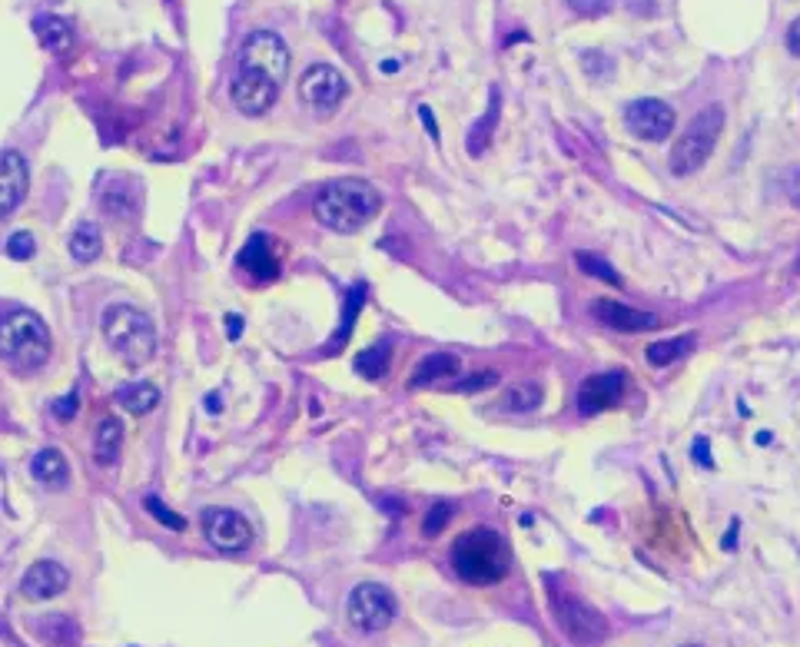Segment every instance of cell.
<instances>
[{
    "mask_svg": "<svg viewBox=\"0 0 800 647\" xmlns=\"http://www.w3.org/2000/svg\"><path fill=\"white\" fill-rule=\"evenodd\" d=\"M362 306H366V283H352V289L346 292V306H342V322H339L336 339H332L329 349L346 346V339L352 336V329H356V319H359Z\"/></svg>",
    "mask_w": 800,
    "mask_h": 647,
    "instance_id": "cell-26",
    "label": "cell"
},
{
    "mask_svg": "<svg viewBox=\"0 0 800 647\" xmlns=\"http://www.w3.org/2000/svg\"><path fill=\"white\" fill-rule=\"evenodd\" d=\"M419 117H422V127L429 130V137H432V140H439L442 133H439V123H435V117H432V110H429V107H419Z\"/></svg>",
    "mask_w": 800,
    "mask_h": 647,
    "instance_id": "cell-41",
    "label": "cell"
},
{
    "mask_svg": "<svg viewBox=\"0 0 800 647\" xmlns=\"http://www.w3.org/2000/svg\"><path fill=\"white\" fill-rule=\"evenodd\" d=\"M684 647H701V644H684Z\"/></svg>",
    "mask_w": 800,
    "mask_h": 647,
    "instance_id": "cell-47",
    "label": "cell"
},
{
    "mask_svg": "<svg viewBox=\"0 0 800 647\" xmlns=\"http://www.w3.org/2000/svg\"><path fill=\"white\" fill-rule=\"evenodd\" d=\"M34 34L50 54H67V50L74 47V27L57 14H40L34 20Z\"/></svg>",
    "mask_w": 800,
    "mask_h": 647,
    "instance_id": "cell-18",
    "label": "cell"
},
{
    "mask_svg": "<svg viewBox=\"0 0 800 647\" xmlns=\"http://www.w3.org/2000/svg\"><path fill=\"white\" fill-rule=\"evenodd\" d=\"M240 67L259 73V77L276 80L283 87L289 73V47L273 30H253L240 47Z\"/></svg>",
    "mask_w": 800,
    "mask_h": 647,
    "instance_id": "cell-8",
    "label": "cell"
},
{
    "mask_svg": "<svg viewBox=\"0 0 800 647\" xmlns=\"http://www.w3.org/2000/svg\"><path fill=\"white\" fill-rule=\"evenodd\" d=\"M625 372H598V375H588L585 382L578 385V412L581 415H601L608 409H615L621 402V395H625Z\"/></svg>",
    "mask_w": 800,
    "mask_h": 647,
    "instance_id": "cell-14",
    "label": "cell"
},
{
    "mask_svg": "<svg viewBox=\"0 0 800 647\" xmlns=\"http://www.w3.org/2000/svg\"><path fill=\"white\" fill-rule=\"evenodd\" d=\"M575 263H578V269L585 276H595V279H601V283H608V286H615V289L625 286V279L618 276V269L611 266V263H605V259L595 256V253H575Z\"/></svg>",
    "mask_w": 800,
    "mask_h": 647,
    "instance_id": "cell-30",
    "label": "cell"
},
{
    "mask_svg": "<svg viewBox=\"0 0 800 647\" xmlns=\"http://www.w3.org/2000/svg\"><path fill=\"white\" fill-rule=\"evenodd\" d=\"M276 97H279L276 80L236 67L233 83H230V100L243 117H263V113H269V107L276 103Z\"/></svg>",
    "mask_w": 800,
    "mask_h": 647,
    "instance_id": "cell-12",
    "label": "cell"
},
{
    "mask_svg": "<svg viewBox=\"0 0 800 647\" xmlns=\"http://www.w3.org/2000/svg\"><path fill=\"white\" fill-rule=\"evenodd\" d=\"M0 359L14 369H40L50 359V329L30 309H10L0 319Z\"/></svg>",
    "mask_w": 800,
    "mask_h": 647,
    "instance_id": "cell-4",
    "label": "cell"
},
{
    "mask_svg": "<svg viewBox=\"0 0 800 647\" xmlns=\"http://www.w3.org/2000/svg\"><path fill=\"white\" fill-rule=\"evenodd\" d=\"M449 558H452L455 575L465 584H475V588L498 584L502 578H508V568H512V548H508L502 531H495V528L462 531V535L455 538Z\"/></svg>",
    "mask_w": 800,
    "mask_h": 647,
    "instance_id": "cell-2",
    "label": "cell"
},
{
    "mask_svg": "<svg viewBox=\"0 0 800 647\" xmlns=\"http://www.w3.org/2000/svg\"><path fill=\"white\" fill-rule=\"evenodd\" d=\"M382 210V196L369 180L359 176H342V180L326 183L313 200V216L332 233H359L362 226H369V219H376Z\"/></svg>",
    "mask_w": 800,
    "mask_h": 647,
    "instance_id": "cell-1",
    "label": "cell"
},
{
    "mask_svg": "<svg viewBox=\"0 0 800 647\" xmlns=\"http://www.w3.org/2000/svg\"><path fill=\"white\" fill-rule=\"evenodd\" d=\"M797 273H800V259H797Z\"/></svg>",
    "mask_w": 800,
    "mask_h": 647,
    "instance_id": "cell-48",
    "label": "cell"
},
{
    "mask_svg": "<svg viewBox=\"0 0 800 647\" xmlns=\"http://www.w3.org/2000/svg\"><path fill=\"white\" fill-rule=\"evenodd\" d=\"M147 511H150V518L153 521H160V525L166 528V531H186V518L183 515H176V511L166 505V502H160L157 495H147Z\"/></svg>",
    "mask_w": 800,
    "mask_h": 647,
    "instance_id": "cell-31",
    "label": "cell"
},
{
    "mask_svg": "<svg viewBox=\"0 0 800 647\" xmlns=\"http://www.w3.org/2000/svg\"><path fill=\"white\" fill-rule=\"evenodd\" d=\"M226 336H230L233 342L243 336V316H236V312H230V316H226Z\"/></svg>",
    "mask_w": 800,
    "mask_h": 647,
    "instance_id": "cell-42",
    "label": "cell"
},
{
    "mask_svg": "<svg viewBox=\"0 0 800 647\" xmlns=\"http://www.w3.org/2000/svg\"><path fill=\"white\" fill-rule=\"evenodd\" d=\"M200 528H203V538L210 541L216 551H223V555H243V551L253 545V525L233 508H220V505L203 508Z\"/></svg>",
    "mask_w": 800,
    "mask_h": 647,
    "instance_id": "cell-9",
    "label": "cell"
},
{
    "mask_svg": "<svg viewBox=\"0 0 800 647\" xmlns=\"http://www.w3.org/2000/svg\"><path fill=\"white\" fill-rule=\"evenodd\" d=\"M459 375V359L452 352H429L412 372V389H425V385L439 382V379H455Z\"/></svg>",
    "mask_w": 800,
    "mask_h": 647,
    "instance_id": "cell-19",
    "label": "cell"
},
{
    "mask_svg": "<svg viewBox=\"0 0 800 647\" xmlns=\"http://www.w3.org/2000/svg\"><path fill=\"white\" fill-rule=\"evenodd\" d=\"M70 588V571L60 565V561H34L27 571H24V578H20V598L24 601H54L60 598Z\"/></svg>",
    "mask_w": 800,
    "mask_h": 647,
    "instance_id": "cell-13",
    "label": "cell"
},
{
    "mask_svg": "<svg viewBox=\"0 0 800 647\" xmlns=\"http://www.w3.org/2000/svg\"><path fill=\"white\" fill-rule=\"evenodd\" d=\"M382 505L389 508V515H405V502H389V498H386Z\"/></svg>",
    "mask_w": 800,
    "mask_h": 647,
    "instance_id": "cell-44",
    "label": "cell"
},
{
    "mask_svg": "<svg viewBox=\"0 0 800 647\" xmlns=\"http://www.w3.org/2000/svg\"><path fill=\"white\" fill-rule=\"evenodd\" d=\"M591 316H595L601 326L615 329V332H651V329H661V319L654 316V312H644V309H631L625 302L618 299H598L595 306H591Z\"/></svg>",
    "mask_w": 800,
    "mask_h": 647,
    "instance_id": "cell-17",
    "label": "cell"
},
{
    "mask_svg": "<svg viewBox=\"0 0 800 647\" xmlns=\"http://www.w3.org/2000/svg\"><path fill=\"white\" fill-rule=\"evenodd\" d=\"M236 266H240L249 279H256V283H273V279H279V253H276L273 239L266 233H253L246 239V246L240 249V256H236Z\"/></svg>",
    "mask_w": 800,
    "mask_h": 647,
    "instance_id": "cell-16",
    "label": "cell"
},
{
    "mask_svg": "<svg viewBox=\"0 0 800 647\" xmlns=\"http://www.w3.org/2000/svg\"><path fill=\"white\" fill-rule=\"evenodd\" d=\"M346 618H349L352 628L362 631V634H379L399 618V601L386 584L362 581L349 591Z\"/></svg>",
    "mask_w": 800,
    "mask_h": 647,
    "instance_id": "cell-6",
    "label": "cell"
},
{
    "mask_svg": "<svg viewBox=\"0 0 800 647\" xmlns=\"http://www.w3.org/2000/svg\"><path fill=\"white\" fill-rule=\"evenodd\" d=\"M618 0H568V7L575 10L578 17H605Z\"/></svg>",
    "mask_w": 800,
    "mask_h": 647,
    "instance_id": "cell-35",
    "label": "cell"
},
{
    "mask_svg": "<svg viewBox=\"0 0 800 647\" xmlns=\"http://www.w3.org/2000/svg\"><path fill=\"white\" fill-rule=\"evenodd\" d=\"M674 123H678V117H674V107L671 103H664V100H631L628 107H625V127L631 137H638L644 143H664L671 137V130H674Z\"/></svg>",
    "mask_w": 800,
    "mask_h": 647,
    "instance_id": "cell-11",
    "label": "cell"
},
{
    "mask_svg": "<svg viewBox=\"0 0 800 647\" xmlns=\"http://www.w3.org/2000/svg\"><path fill=\"white\" fill-rule=\"evenodd\" d=\"M694 339L691 332L688 336H674V339H661V342H651L648 346V362L654 365V369H664V365H671V362H678L684 359L688 352H694Z\"/></svg>",
    "mask_w": 800,
    "mask_h": 647,
    "instance_id": "cell-27",
    "label": "cell"
},
{
    "mask_svg": "<svg viewBox=\"0 0 800 647\" xmlns=\"http://www.w3.org/2000/svg\"><path fill=\"white\" fill-rule=\"evenodd\" d=\"M4 249H7L10 259H17V263H27V259L37 256V239H34V233H30V229H17V233H10Z\"/></svg>",
    "mask_w": 800,
    "mask_h": 647,
    "instance_id": "cell-32",
    "label": "cell"
},
{
    "mask_svg": "<svg viewBox=\"0 0 800 647\" xmlns=\"http://www.w3.org/2000/svg\"><path fill=\"white\" fill-rule=\"evenodd\" d=\"M737 531H741V521H731V528H727V535L721 541V548L724 551H734L737 548Z\"/></svg>",
    "mask_w": 800,
    "mask_h": 647,
    "instance_id": "cell-43",
    "label": "cell"
},
{
    "mask_svg": "<svg viewBox=\"0 0 800 647\" xmlns=\"http://www.w3.org/2000/svg\"><path fill=\"white\" fill-rule=\"evenodd\" d=\"M30 472L40 485L47 488H64L70 482V465L64 452H57V448H44V452L34 455V462H30Z\"/></svg>",
    "mask_w": 800,
    "mask_h": 647,
    "instance_id": "cell-20",
    "label": "cell"
},
{
    "mask_svg": "<svg viewBox=\"0 0 800 647\" xmlns=\"http://www.w3.org/2000/svg\"><path fill=\"white\" fill-rule=\"evenodd\" d=\"M392 362V339H379L376 346L362 349L356 356V372L362 379H382Z\"/></svg>",
    "mask_w": 800,
    "mask_h": 647,
    "instance_id": "cell-25",
    "label": "cell"
},
{
    "mask_svg": "<svg viewBox=\"0 0 800 647\" xmlns=\"http://www.w3.org/2000/svg\"><path fill=\"white\" fill-rule=\"evenodd\" d=\"M581 60H585V73H591L595 80H605L611 70H615V64L605 57V54H598V50H591V54H581Z\"/></svg>",
    "mask_w": 800,
    "mask_h": 647,
    "instance_id": "cell-37",
    "label": "cell"
},
{
    "mask_svg": "<svg viewBox=\"0 0 800 647\" xmlns=\"http://www.w3.org/2000/svg\"><path fill=\"white\" fill-rule=\"evenodd\" d=\"M555 621L558 628L565 631V638L578 647H595L608 638V621L601 618V611H595L591 604L571 598V594H555Z\"/></svg>",
    "mask_w": 800,
    "mask_h": 647,
    "instance_id": "cell-7",
    "label": "cell"
},
{
    "mask_svg": "<svg viewBox=\"0 0 800 647\" xmlns=\"http://www.w3.org/2000/svg\"><path fill=\"white\" fill-rule=\"evenodd\" d=\"M542 399H545V389L538 382H532V379H522V382H512L508 385V389L502 392V409L505 412H535L538 405H542Z\"/></svg>",
    "mask_w": 800,
    "mask_h": 647,
    "instance_id": "cell-23",
    "label": "cell"
},
{
    "mask_svg": "<svg viewBox=\"0 0 800 647\" xmlns=\"http://www.w3.org/2000/svg\"><path fill=\"white\" fill-rule=\"evenodd\" d=\"M40 638H44L47 644L67 647L80 638V628L74 624V618H67V614H47V618L40 621Z\"/></svg>",
    "mask_w": 800,
    "mask_h": 647,
    "instance_id": "cell-29",
    "label": "cell"
},
{
    "mask_svg": "<svg viewBox=\"0 0 800 647\" xmlns=\"http://www.w3.org/2000/svg\"><path fill=\"white\" fill-rule=\"evenodd\" d=\"M691 458L698 462L701 468H714V458H711V442L704 435L694 438V445H691Z\"/></svg>",
    "mask_w": 800,
    "mask_h": 647,
    "instance_id": "cell-39",
    "label": "cell"
},
{
    "mask_svg": "<svg viewBox=\"0 0 800 647\" xmlns=\"http://www.w3.org/2000/svg\"><path fill=\"white\" fill-rule=\"evenodd\" d=\"M77 409H80V392H77V389H70V392L64 395V399H57V402H54V415H57L60 422H70V419H74Z\"/></svg>",
    "mask_w": 800,
    "mask_h": 647,
    "instance_id": "cell-38",
    "label": "cell"
},
{
    "mask_svg": "<svg viewBox=\"0 0 800 647\" xmlns=\"http://www.w3.org/2000/svg\"><path fill=\"white\" fill-rule=\"evenodd\" d=\"M30 186V166L17 150H0V219L24 203Z\"/></svg>",
    "mask_w": 800,
    "mask_h": 647,
    "instance_id": "cell-15",
    "label": "cell"
},
{
    "mask_svg": "<svg viewBox=\"0 0 800 647\" xmlns=\"http://www.w3.org/2000/svg\"><path fill=\"white\" fill-rule=\"evenodd\" d=\"M724 133V107L711 103L704 107L698 117L688 123V130L681 133L671 146V173L674 176H691L698 173L704 163L711 160L714 146H718Z\"/></svg>",
    "mask_w": 800,
    "mask_h": 647,
    "instance_id": "cell-5",
    "label": "cell"
},
{
    "mask_svg": "<svg viewBox=\"0 0 800 647\" xmlns=\"http://www.w3.org/2000/svg\"><path fill=\"white\" fill-rule=\"evenodd\" d=\"M223 405H220V395H210V399H206V412H220Z\"/></svg>",
    "mask_w": 800,
    "mask_h": 647,
    "instance_id": "cell-45",
    "label": "cell"
},
{
    "mask_svg": "<svg viewBox=\"0 0 800 647\" xmlns=\"http://www.w3.org/2000/svg\"><path fill=\"white\" fill-rule=\"evenodd\" d=\"M787 50H791L794 57H800V17H794L791 27H787Z\"/></svg>",
    "mask_w": 800,
    "mask_h": 647,
    "instance_id": "cell-40",
    "label": "cell"
},
{
    "mask_svg": "<svg viewBox=\"0 0 800 647\" xmlns=\"http://www.w3.org/2000/svg\"><path fill=\"white\" fill-rule=\"evenodd\" d=\"M103 339L107 346L117 352L120 362H127L130 369H140L157 356V326L147 312H140L137 306H127V302H117V306L103 309Z\"/></svg>",
    "mask_w": 800,
    "mask_h": 647,
    "instance_id": "cell-3",
    "label": "cell"
},
{
    "mask_svg": "<svg viewBox=\"0 0 800 647\" xmlns=\"http://www.w3.org/2000/svg\"><path fill=\"white\" fill-rule=\"evenodd\" d=\"M103 253V233L97 223H77L74 236H70V256L77 259V263H97Z\"/></svg>",
    "mask_w": 800,
    "mask_h": 647,
    "instance_id": "cell-24",
    "label": "cell"
},
{
    "mask_svg": "<svg viewBox=\"0 0 800 647\" xmlns=\"http://www.w3.org/2000/svg\"><path fill=\"white\" fill-rule=\"evenodd\" d=\"M346 93H349V83L332 64H313L299 77V97H303L306 107L319 113V117L336 113L342 107V100H346Z\"/></svg>",
    "mask_w": 800,
    "mask_h": 647,
    "instance_id": "cell-10",
    "label": "cell"
},
{
    "mask_svg": "<svg viewBox=\"0 0 800 647\" xmlns=\"http://www.w3.org/2000/svg\"><path fill=\"white\" fill-rule=\"evenodd\" d=\"M781 190H784V196H787V203L791 206H797L800 210V166H787V170L781 173Z\"/></svg>",
    "mask_w": 800,
    "mask_h": 647,
    "instance_id": "cell-36",
    "label": "cell"
},
{
    "mask_svg": "<svg viewBox=\"0 0 800 647\" xmlns=\"http://www.w3.org/2000/svg\"><path fill=\"white\" fill-rule=\"evenodd\" d=\"M492 385H498V372H495V369H485V372H475V375H469V379L455 382L452 389H455V392L472 395V392H485V389H492Z\"/></svg>",
    "mask_w": 800,
    "mask_h": 647,
    "instance_id": "cell-34",
    "label": "cell"
},
{
    "mask_svg": "<svg viewBox=\"0 0 800 647\" xmlns=\"http://www.w3.org/2000/svg\"><path fill=\"white\" fill-rule=\"evenodd\" d=\"M120 448H123V422L117 415H107L97 425V435H93V458H97V465H113L120 458Z\"/></svg>",
    "mask_w": 800,
    "mask_h": 647,
    "instance_id": "cell-21",
    "label": "cell"
},
{
    "mask_svg": "<svg viewBox=\"0 0 800 647\" xmlns=\"http://www.w3.org/2000/svg\"><path fill=\"white\" fill-rule=\"evenodd\" d=\"M455 518V505L449 502H435L429 508V515H425L422 521V531H425V538H435V535H442L445 528H449V521Z\"/></svg>",
    "mask_w": 800,
    "mask_h": 647,
    "instance_id": "cell-33",
    "label": "cell"
},
{
    "mask_svg": "<svg viewBox=\"0 0 800 647\" xmlns=\"http://www.w3.org/2000/svg\"><path fill=\"white\" fill-rule=\"evenodd\" d=\"M396 70H399V60H396V57L382 60V73H396Z\"/></svg>",
    "mask_w": 800,
    "mask_h": 647,
    "instance_id": "cell-46",
    "label": "cell"
},
{
    "mask_svg": "<svg viewBox=\"0 0 800 647\" xmlns=\"http://www.w3.org/2000/svg\"><path fill=\"white\" fill-rule=\"evenodd\" d=\"M498 110H502V97H498V90H492L488 93V110H485V117L475 123L472 127V133H469V153L472 156H479L485 146H488V140H492V133H495V127H498Z\"/></svg>",
    "mask_w": 800,
    "mask_h": 647,
    "instance_id": "cell-28",
    "label": "cell"
},
{
    "mask_svg": "<svg viewBox=\"0 0 800 647\" xmlns=\"http://www.w3.org/2000/svg\"><path fill=\"white\" fill-rule=\"evenodd\" d=\"M117 405L130 415H150L160 405V389L153 382H130L117 389Z\"/></svg>",
    "mask_w": 800,
    "mask_h": 647,
    "instance_id": "cell-22",
    "label": "cell"
}]
</instances>
